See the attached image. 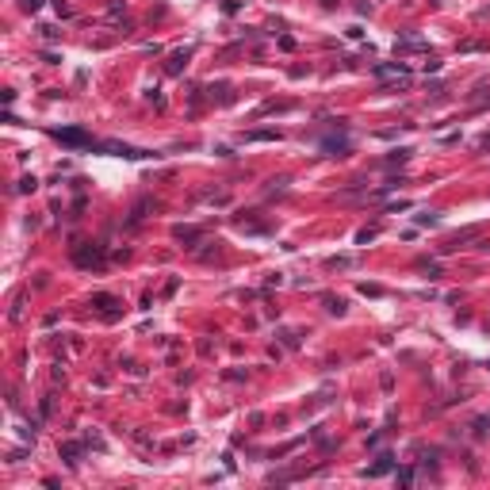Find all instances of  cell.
Returning <instances> with one entry per match:
<instances>
[{
    "instance_id": "3957f363",
    "label": "cell",
    "mask_w": 490,
    "mask_h": 490,
    "mask_svg": "<svg viewBox=\"0 0 490 490\" xmlns=\"http://www.w3.org/2000/svg\"><path fill=\"white\" fill-rule=\"evenodd\" d=\"M249 142H272V138H280V130H253V134H245Z\"/></svg>"
},
{
    "instance_id": "8992f818",
    "label": "cell",
    "mask_w": 490,
    "mask_h": 490,
    "mask_svg": "<svg viewBox=\"0 0 490 490\" xmlns=\"http://www.w3.org/2000/svg\"><path fill=\"white\" fill-rule=\"evenodd\" d=\"M77 452H81L77 444H65V460H69V464H77Z\"/></svg>"
},
{
    "instance_id": "52a82bcc",
    "label": "cell",
    "mask_w": 490,
    "mask_h": 490,
    "mask_svg": "<svg viewBox=\"0 0 490 490\" xmlns=\"http://www.w3.org/2000/svg\"><path fill=\"white\" fill-rule=\"evenodd\" d=\"M329 310L333 314H345V299H329Z\"/></svg>"
},
{
    "instance_id": "277c9868",
    "label": "cell",
    "mask_w": 490,
    "mask_h": 490,
    "mask_svg": "<svg viewBox=\"0 0 490 490\" xmlns=\"http://www.w3.org/2000/svg\"><path fill=\"white\" fill-rule=\"evenodd\" d=\"M391 464H395L391 456H379V464H371V467H368V475H383V471H391Z\"/></svg>"
},
{
    "instance_id": "6da1fadb",
    "label": "cell",
    "mask_w": 490,
    "mask_h": 490,
    "mask_svg": "<svg viewBox=\"0 0 490 490\" xmlns=\"http://www.w3.org/2000/svg\"><path fill=\"white\" fill-rule=\"evenodd\" d=\"M54 134H58L61 142H69V146H92V138L81 134V130H54Z\"/></svg>"
},
{
    "instance_id": "7a4b0ae2",
    "label": "cell",
    "mask_w": 490,
    "mask_h": 490,
    "mask_svg": "<svg viewBox=\"0 0 490 490\" xmlns=\"http://www.w3.org/2000/svg\"><path fill=\"white\" fill-rule=\"evenodd\" d=\"M77 265H85V268H88V265H92V268H100V265H103V257H100V249H92V253H88V249H81V253H77Z\"/></svg>"
},
{
    "instance_id": "5b68a950",
    "label": "cell",
    "mask_w": 490,
    "mask_h": 490,
    "mask_svg": "<svg viewBox=\"0 0 490 490\" xmlns=\"http://www.w3.org/2000/svg\"><path fill=\"white\" fill-rule=\"evenodd\" d=\"M96 307H103L107 314H111V307H115V299H107V295H96Z\"/></svg>"
}]
</instances>
